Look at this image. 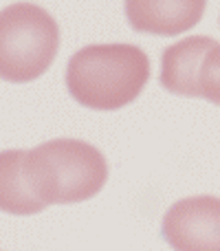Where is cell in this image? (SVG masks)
I'll list each match as a JSON object with an SVG mask.
<instances>
[{
  "label": "cell",
  "instance_id": "cell-1",
  "mask_svg": "<svg viewBox=\"0 0 220 251\" xmlns=\"http://www.w3.org/2000/svg\"><path fill=\"white\" fill-rule=\"evenodd\" d=\"M22 178L44 209L49 205L82 203L108 181L106 156L82 139H51L24 150Z\"/></svg>",
  "mask_w": 220,
  "mask_h": 251
},
{
  "label": "cell",
  "instance_id": "cell-5",
  "mask_svg": "<svg viewBox=\"0 0 220 251\" xmlns=\"http://www.w3.org/2000/svg\"><path fill=\"white\" fill-rule=\"evenodd\" d=\"M161 238L174 251H220V199L190 196L165 212Z\"/></svg>",
  "mask_w": 220,
  "mask_h": 251
},
{
  "label": "cell",
  "instance_id": "cell-4",
  "mask_svg": "<svg viewBox=\"0 0 220 251\" xmlns=\"http://www.w3.org/2000/svg\"><path fill=\"white\" fill-rule=\"evenodd\" d=\"M159 82L172 95L203 97L220 106V42L192 35L168 47L161 57Z\"/></svg>",
  "mask_w": 220,
  "mask_h": 251
},
{
  "label": "cell",
  "instance_id": "cell-7",
  "mask_svg": "<svg viewBox=\"0 0 220 251\" xmlns=\"http://www.w3.org/2000/svg\"><path fill=\"white\" fill-rule=\"evenodd\" d=\"M22 159L24 150L0 152V212L13 216H31L44 209L26 190L22 178Z\"/></svg>",
  "mask_w": 220,
  "mask_h": 251
},
{
  "label": "cell",
  "instance_id": "cell-6",
  "mask_svg": "<svg viewBox=\"0 0 220 251\" xmlns=\"http://www.w3.org/2000/svg\"><path fill=\"white\" fill-rule=\"evenodd\" d=\"M207 0H125V18L137 33L174 38L203 20Z\"/></svg>",
  "mask_w": 220,
  "mask_h": 251
},
{
  "label": "cell",
  "instance_id": "cell-3",
  "mask_svg": "<svg viewBox=\"0 0 220 251\" xmlns=\"http://www.w3.org/2000/svg\"><path fill=\"white\" fill-rule=\"evenodd\" d=\"M60 51L55 18L33 2H13L0 11V79L26 84L42 77Z\"/></svg>",
  "mask_w": 220,
  "mask_h": 251
},
{
  "label": "cell",
  "instance_id": "cell-2",
  "mask_svg": "<svg viewBox=\"0 0 220 251\" xmlns=\"http://www.w3.org/2000/svg\"><path fill=\"white\" fill-rule=\"evenodd\" d=\"M150 79V60L134 44H91L66 64V88L91 110H119L132 104Z\"/></svg>",
  "mask_w": 220,
  "mask_h": 251
}]
</instances>
